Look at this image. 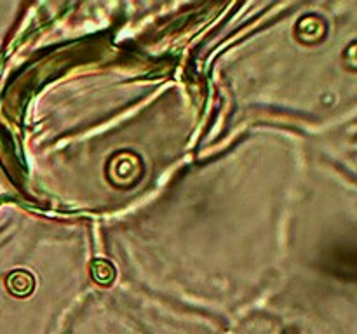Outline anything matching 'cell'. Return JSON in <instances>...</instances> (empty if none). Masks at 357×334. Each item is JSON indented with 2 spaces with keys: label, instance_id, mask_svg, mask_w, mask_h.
Segmentation results:
<instances>
[{
  "label": "cell",
  "instance_id": "6da1fadb",
  "mask_svg": "<svg viewBox=\"0 0 357 334\" xmlns=\"http://www.w3.org/2000/svg\"><path fill=\"white\" fill-rule=\"evenodd\" d=\"M351 51H352V54H354V58H352V59H354V63L357 65V45L354 49H351Z\"/></svg>",
  "mask_w": 357,
  "mask_h": 334
}]
</instances>
